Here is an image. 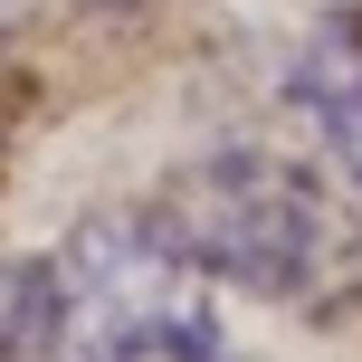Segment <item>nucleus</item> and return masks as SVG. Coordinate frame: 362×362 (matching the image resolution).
Here are the masks:
<instances>
[{"label": "nucleus", "instance_id": "nucleus-4", "mask_svg": "<svg viewBox=\"0 0 362 362\" xmlns=\"http://www.w3.org/2000/svg\"><path fill=\"white\" fill-rule=\"evenodd\" d=\"M67 325V276L57 257H0V362H29Z\"/></svg>", "mask_w": 362, "mask_h": 362}, {"label": "nucleus", "instance_id": "nucleus-3", "mask_svg": "<svg viewBox=\"0 0 362 362\" xmlns=\"http://www.w3.org/2000/svg\"><path fill=\"white\" fill-rule=\"evenodd\" d=\"M286 95L305 105V124L325 134L334 172H344V200L362 210V29H353V19H344V29H325L305 57H296Z\"/></svg>", "mask_w": 362, "mask_h": 362}, {"label": "nucleus", "instance_id": "nucleus-2", "mask_svg": "<svg viewBox=\"0 0 362 362\" xmlns=\"http://www.w3.org/2000/svg\"><path fill=\"white\" fill-rule=\"evenodd\" d=\"M57 276H67V325H57L67 362H248L219 305L200 296V276L163 267L134 229L76 238Z\"/></svg>", "mask_w": 362, "mask_h": 362}, {"label": "nucleus", "instance_id": "nucleus-1", "mask_svg": "<svg viewBox=\"0 0 362 362\" xmlns=\"http://www.w3.org/2000/svg\"><path fill=\"white\" fill-rule=\"evenodd\" d=\"M124 229L200 286H238V296L305 305V315L362 305V210L325 172L286 163L267 144L191 153L181 172L153 181V200Z\"/></svg>", "mask_w": 362, "mask_h": 362}]
</instances>
